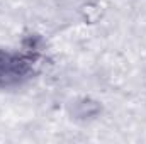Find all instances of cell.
I'll return each mask as SVG.
<instances>
[{
  "mask_svg": "<svg viewBox=\"0 0 146 144\" xmlns=\"http://www.w3.org/2000/svg\"><path fill=\"white\" fill-rule=\"evenodd\" d=\"M46 59V42L41 34L29 32L19 48H0V90H14L31 81Z\"/></svg>",
  "mask_w": 146,
  "mask_h": 144,
  "instance_id": "1",
  "label": "cell"
},
{
  "mask_svg": "<svg viewBox=\"0 0 146 144\" xmlns=\"http://www.w3.org/2000/svg\"><path fill=\"white\" fill-rule=\"evenodd\" d=\"M100 104L90 97H82L78 100H75L72 105V114L75 115V119H95L99 114H100Z\"/></svg>",
  "mask_w": 146,
  "mask_h": 144,
  "instance_id": "2",
  "label": "cell"
}]
</instances>
